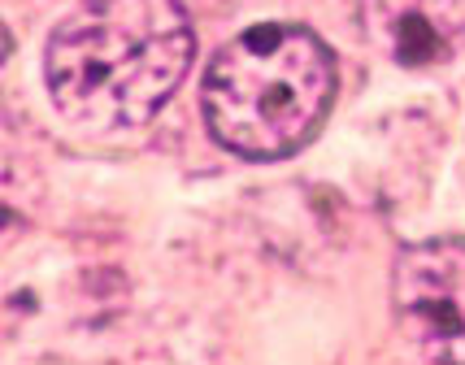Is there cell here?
Wrapping results in <instances>:
<instances>
[{
	"label": "cell",
	"mask_w": 465,
	"mask_h": 365,
	"mask_svg": "<svg viewBox=\"0 0 465 365\" xmlns=\"http://www.w3.org/2000/svg\"><path fill=\"white\" fill-rule=\"evenodd\" d=\"M365 22L405 65L444 61L465 44V0H365Z\"/></svg>",
	"instance_id": "cell-4"
},
{
	"label": "cell",
	"mask_w": 465,
	"mask_h": 365,
	"mask_svg": "<svg viewBox=\"0 0 465 365\" xmlns=\"http://www.w3.org/2000/svg\"><path fill=\"white\" fill-rule=\"evenodd\" d=\"M335 96V57L313 31L262 22L218 48L204 74V122L213 140L274 162L313 140Z\"/></svg>",
	"instance_id": "cell-2"
},
{
	"label": "cell",
	"mask_w": 465,
	"mask_h": 365,
	"mask_svg": "<svg viewBox=\"0 0 465 365\" xmlns=\"http://www.w3.org/2000/svg\"><path fill=\"white\" fill-rule=\"evenodd\" d=\"M396 318L409 344L426 357H465V240L440 235V240L409 243L396 257L391 279Z\"/></svg>",
	"instance_id": "cell-3"
},
{
	"label": "cell",
	"mask_w": 465,
	"mask_h": 365,
	"mask_svg": "<svg viewBox=\"0 0 465 365\" xmlns=\"http://www.w3.org/2000/svg\"><path fill=\"white\" fill-rule=\"evenodd\" d=\"M196 57L179 0H83L44 53L57 113L87 131H131L162 113Z\"/></svg>",
	"instance_id": "cell-1"
}]
</instances>
